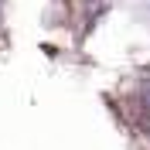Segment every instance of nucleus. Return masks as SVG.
Masks as SVG:
<instances>
[{
    "mask_svg": "<svg viewBox=\"0 0 150 150\" xmlns=\"http://www.w3.org/2000/svg\"><path fill=\"white\" fill-rule=\"evenodd\" d=\"M143 130H147V137H150V116H147V123H143Z\"/></svg>",
    "mask_w": 150,
    "mask_h": 150,
    "instance_id": "nucleus-1",
    "label": "nucleus"
}]
</instances>
